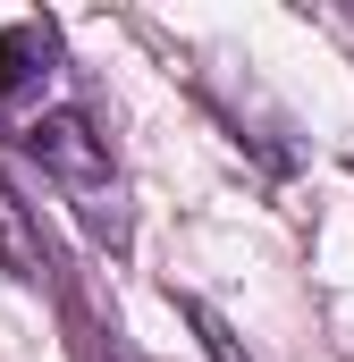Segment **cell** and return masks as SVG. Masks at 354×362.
Listing matches in <instances>:
<instances>
[{"label":"cell","instance_id":"obj_3","mask_svg":"<svg viewBox=\"0 0 354 362\" xmlns=\"http://www.w3.org/2000/svg\"><path fill=\"white\" fill-rule=\"evenodd\" d=\"M169 303H177V320H185V329L202 337V354H211V362H253L245 346H236V329H228V320H219V312H211L202 295H169Z\"/></svg>","mask_w":354,"mask_h":362},{"label":"cell","instance_id":"obj_1","mask_svg":"<svg viewBox=\"0 0 354 362\" xmlns=\"http://www.w3.org/2000/svg\"><path fill=\"white\" fill-rule=\"evenodd\" d=\"M25 160L59 185L76 211L93 219L101 245H127V211H118V169H110V135L93 127L85 110H34L25 118Z\"/></svg>","mask_w":354,"mask_h":362},{"label":"cell","instance_id":"obj_2","mask_svg":"<svg viewBox=\"0 0 354 362\" xmlns=\"http://www.w3.org/2000/svg\"><path fill=\"white\" fill-rule=\"evenodd\" d=\"M51 76H59V25L51 17L0 25V110L8 118H34L42 93H51Z\"/></svg>","mask_w":354,"mask_h":362}]
</instances>
